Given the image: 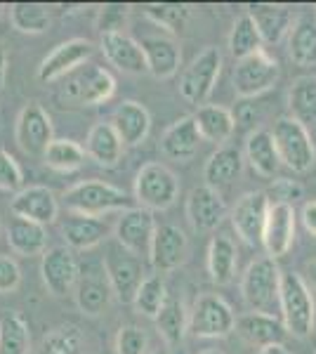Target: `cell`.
<instances>
[{"label":"cell","mask_w":316,"mask_h":354,"mask_svg":"<svg viewBox=\"0 0 316 354\" xmlns=\"http://www.w3.org/2000/svg\"><path fill=\"white\" fill-rule=\"evenodd\" d=\"M102 265L106 270V277L111 281L113 295L123 302H132L145 281V265L142 258L132 255L128 248H123L116 239H106L104 241V255H102Z\"/></svg>","instance_id":"6"},{"label":"cell","mask_w":316,"mask_h":354,"mask_svg":"<svg viewBox=\"0 0 316 354\" xmlns=\"http://www.w3.org/2000/svg\"><path fill=\"white\" fill-rule=\"evenodd\" d=\"M222 71V53L217 48H205L194 57V62L185 68L180 78V95L189 104H205L212 95L217 76Z\"/></svg>","instance_id":"10"},{"label":"cell","mask_w":316,"mask_h":354,"mask_svg":"<svg viewBox=\"0 0 316 354\" xmlns=\"http://www.w3.org/2000/svg\"><path fill=\"white\" fill-rule=\"evenodd\" d=\"M201 142H203V137H201V133H198L194 116H185L165 130L163 137H160V142H158V149L165 158H168V161L185 163V161H189V158H194V153L198 151Z\"/></svg>","instance_id":"25"},{"label":"cell","mask_w":316,"mask_h":354,"mask_svg":"<svg viewBox=\"0 0 316 354\" xmlns=\"http://www.w3.org/2000/svg\"><path fill=\"white\" fill-rule=\"evenodd\" d=\"M168 286H165V279L160 274H149V277L142 281L140 290H137L135 300V310L140 314H145L149 319H156L158 312L163 310L165 300H168Z\"/></svg>","instance_id":"41"},{"label":"cell","mask_w":316,"mask_h":354,"mask_svg":"<svg viewBox=\"0 0 316 354\" xmlns=\"http://www.w3.org/2000/svg\"><path fill=\"white\" fill-rule=\"evenodd\" d=\"M288 57L297 66L316 64V12L295 17V24L288 33Z\"/></svg>","instance_id":"31"},{"label":"cell","mask_w":316,"mask_h":354,"mask_svg":"<svg viewBox=\"0 0 316 354\" xmlns=\"http://www.w3.org/2000/svg\"><path fill=\"white\" fill-rule=\"evenodd\" d=\"M10 210H12L15 218L48 227L59 215V203H57L53 189H48L43 185H33L15 194L12 201H10Z\"/></svg>","instance_id":"17"},{"label":"cell","mask_w":316,"mask_h":354,"mask_svg":"<svg viewBox=\"0 0 316 354\" xmlns=\"http://www.w3.org/2000/svg\"><path fill=\"white\" fill-rule=\"evenodd\" d=\"M36 354H83V333L73 324H62L45 335Z\"/></svg>","instance_id":"42"},{"label":"cell","mask_w":316,"mask_h":354,"mask_svg":"<svg viewBox=\"0 0 316 354\" xmlns=\"http://www.w3.org/2000/svg\"><path fill=\"white\" fill-rule=\"evenodd\" d=\"M187 218L196 232H212L227 218V203L220 196V192L201 185L192 189L187 198Z\"/></svg>","instance_id":"23"},{"label":"cell","mask_w":316,"mask_h":354,"mask_svg":"<svg viewBox=\"0 0 316 354\" xmlns=\"http://www.w3.org/2000/svg\"><path fill=\"white\" fill-rule=\"evenodd\" d=\"M290 118L302 123L312 133L316 130V76H300L288 90Z\"/></svg>","instance_id":"35"},{"label":"cell","mask_w":316,"mask_h":354,"mask_svg":"<svg viewBox=\"0 0 316 354\" xmlns=\"http://www.w3.org/2000/svg\"><path fill=\"white\" fill-rule=\"evenodd\" d=\"M8 243L17 255H24V258H33V255H43L48 250V232L43 225L36 222H28L21 218H15L8 225Z\"/></svg>","instance_id":"34"},{"label":"cell","mask_w":316,"mask_h":354,"mask_svg":"<svg viewBox=\"0 0 316 354\" xmlns=\"http://www.w3.org/2000/svg\"><path fill=\"white\" fill-rule=\"evenodd\" d=\"M245 161L250 163V168L255 170L257 175L262 177H274L279 173V165H281V158H279V151H277V145H274V137H272V130H252L245 140Z\"/></svg>","instance_id":"30"},{"label":"cell","mask_w":316,"mask_h":354,"mask_svg":"<svg viewBox=\"0 0 316 354\" xmlns=\"http://www.w3.org/2000/svg\"><path fill=\"white\" fill-rule=\"evenodd\" d=\"M300 220L312 236H316V201H307L302 205V213H300Z\"/></svg>","instance_id":"50"},{"label":"cell","mask_w":316,"mask_h":354,"mask_svg":"<svg viewBox=\"0 0 316 354\" xmlns=\"http://www.w3.org/2000/svg\"><path fill=\"white\" fill-rule=\"evenodd\" d=\"M281 76V66L274 57H269L264 50L239 59L234 66V93L241 100H255L257 95L267 93L277 85Z\"/></svg>","instance_id":"9"},{"label":"cell","mask_w":316,"mask_h":354,"mask_svg":"<svg viewBox=\"0 0 316 354\" xmlns=\"http://www.w3.org/2000/svg\"><path fill=\"white\" fill-rule=\"evenodd\" d=\"M85 153L97 165H104V168H111V165H116L120 161V156H123V142H120V137L116 135L111 123L102 121L90 128L88 137H85Z\"/></svg>","instance_id":"29"},{"label":"cell","mask_w":316,"mask_h":354,"mask_svg":"<svg viewBox=\"0 0 316 354\" xmlns=\"http://www.w3.org/2000/svg\"><path fill=\"white\" fill-rule=\"evenodd\" d=\"M234 328H236V314L222 295H198L189 312V333L196 338H227Z\"/></svg>","instance_id":"8"},{"label":"cell","mask_w":316,"mask_h":354,"mask_svg":"<svg viewBox=\"0 0 316 354\" xmlns=\"http://www.w3.org/2000/svg\"><path fill=\"white\" fill-rule=\"evenodd\" d=\"M236 123L241 125H255L257 123V111H255V102L252 100H241V104H236V109L232 111Z\"/></svg>","instance_id":"49"},{"label":"cell","mask_w":316,"mask_h":354,"mask_svg":"<svg viewBox=\"0 0 316 354\" xmlns=\"http://www.w3.org/2000/svg\"><path fill=\"white\" fill-rule=\"evenodd\" d=\"M128 19V5H104L97 17V28L102 33H120Z\"/></svg>","instance_id":"47"},{"label":"cell","mask_w":316,"mask_h":354,"mask_svg":"<svg viewBox=\"0 0 316 354\" xmlns=\"http://www.w3.org/2000/svg\"><path fill=\"white\" fill-rule=\"evenodd\" d=\"M85 147H80L73 140H55L43 153V161L48 168L57 170V173H73V170L85 165Z\"/></svg>","instance_id":"39"},{"label":"cell","mask_w":316,"mask_h":354,"mask_svg":"<svg viewBox=\"0 0 316 354\" xmlns=\"http://www.w3.org/2000/svg\"><path fill=\"white\" fill-rule=\"evenodd\" d=\"M234 330L248 345L257 347V350H264V347H272V345H284L286 335H288L284 319L262 312L241 314V317H236V328Z\"/></svg>","instance_id":"20"},{"label":"cell","mask_w":316,"mask_h":354,"mask_svg":"<svg viewBox=\"0 0 316 354\" xmlns=\"http://www.w3.org/2000/svg\"><path fill=\"white\" fill-rule=\"evenodd\" d=\"M149 354H170V350H154V352H149Z\"/></svg>","instance_id":"55"},{"label":"cell","mask_w":316,"mask_h":354,"mask_svg":"<svg viewBox=\"0 0 316 354\" xmlns=\"http://www.w3.org/2000/svg\"><path fill=\"white\" fill-rule=\"evenodd\" d=\"M95 45L85 38H71L66 43H59L57 48L40 62L38 66V81L40 83H55L59 78H66L68 73H73L80 68L85 62L93 57Z\"/></svg>","instance_id":"16"},{"label":"cell","mask_w":316,"mask_h":354,"mask_svg":"<svg viewBox=\"0 0 316 354\" xmlns=\"http://www.w3.org/2000/svg\"><path fill=\"white\" fill-rule=\"evenodd\" d=\"M194 121L203 142H212V145H224L236 130V118L229 109L220 104H203L194 113Z\"/></svg>","instance_id":"32"},{"label":"cell","mask_w":316,"mask_h":354,"mask_svg":"<svg viewBox=\"0 0 316 354\" xmlns=\"http://www.w3.org/2000/svg\"><path fill=\"white\" fill-rule=\"evenodd\" d=\"M269 208H272V203L264 192H248L239 198L232 208V227L241 236V241L252 245V248L262 245Z\"/></svg>","instance_id":"13"},{"label":"cell","mask_w":316,"mask_h":354,"mask_svg":"<svg viewBox=\"0 0 316 354\" xmlns=\"http://www.w3.org/2000/svg\"><path fill=\"white\" fill-rule=\"evenodd\" d=\"M21 283V270L15 258L0 253V293H12Z\"/></svg>","instance_id":"48"},{"label":"cell","mask_w":316,"mask_h":354,"mask_svg":"<svg viewBox=\"0 0 316 354\" xmlns=\"http://www.w3.org/2000/svg\"><path fill=\"white\" fill-rule=\"evenodd\" d=\"M262 36L260 31H257L255 21H252V17L245 12L241 15L236 21H234L232 26V33H229V53H232L234 59H245V57L260 53L262 48Z\"/></svg>","instance_id":"37"},{"label":"cell","mask_w":316,"mask_h":354,"mask_svg":"<svg viewBox=\"0 0 316 354\" xmlns=\"http://www.w3.org/2000/svg\"><path fill=\"white\" fill-rule=\"evenodd\" d=\"M243 163L245 158L236 147H217L208 156L203 168L205 187L220 192L224 187L234 185L241 177V173H243Z\"/></svg>","instance_id":"27"},{"label":"cell","mask_w":316,"mask_h":354,"mask_svg":"<svg viewBox=\"0 0 316 354\" xmlns=\"http://www.w3.org/2000/svg\"><path fill=\"white\" fill-rule=\"evenodd\" d=\"M201 354H224L222 350H205V352H201Z\"/></svg>","instance_id":"54"},{"label":"cell","mask_w":316,"mask_h":354,"mask_svg":"<svg viewBox=\"0 0 316 354\" xmlns=\"http://www.w3.org/2000/svg\"><path fill=\"white\" fill-rule=\"evenodd\" d=\"M21 185H24V173H21L19 163L15 161L12 153L0 147V189L17 194L24 189Z\"/></svg>","instance_id":"46"},{"label":"cell","mask_w":316,"mask_h":354,"mask_svg":"<svg viewBox=\"0 0 316 354\" xmlns=\"http://www.w3.org/2000/svg\"><path fill=\"white\" fill-rule=\"evenodd\" d=\"M189 255V241L187 234L177 225H158L156 236L151 243V253H149V262L158 274L175 272L177 267L185 265Z\"/></svg>","instance_id":"18"},{"label":"cell","mask_w":316,"mask_h":354,"mask_svg":"<svg viewBox=\"0 0 316 354\" xmlns=\"http://www.w3.org/2000/svg\"><path fill=\"white\" fill-rule=\"evenodd\" d=\"M154 322H156V328H158L160 338L168 342L170 347L182 345V340H185V335L189 330V314H187L185 305H182L180 298L168 295L163 310L158 312V317L154 319Z\"/></svg>","instance_id":"36"},{"label":"cell","mask_w":316,"mask_h":354,"mask_svg":"<svg viewBox=\"0 0 316 354\" xmlns=\"http://www.w3.org/2000/svg\"><path fill=\"white\" fill-rule=\"evenodd\" d=\"M257 354H290L286 350V345H272V347H264V350H257Z\"/></svg>","instance_id":"53"},{"label":"cell","mask_w":316,"mask_h":354,"mask_svg":"<svg viewBox=\"0 0 316 354\" xmlns=\"http://www.w3.org/2000/svg\"><path fill=\"white\" fill-rule=\"evenodd\" d=\"M156 230L158 225L151 210L142 208V205H132V208L123 210L116 220V236L113 239L137 258H149Z\"/></svg>","instance_id":"12"},{"label":"cell","mask_w":316,"mask_h":354,"mask_svg":"<svg viewBox=\"0 0 316 354\" xmlns=\"http://www.w3.org/2000/svg\"><path fill=\"white\" fill-rule=\"evenodd\" d=\"M180 196V180L163 163H147L135 177V198L147 210H165Z\"/></svg>","instance_id":"7"},{"label":"cell","mask_w":316,"mask_h":354,"mask_svg":"<svg viewBox=\"0 0 316 354\" xmlns=\"http://www.w3.org/2000/svg\"><path fill=\"white\" fill-rule=\"evenodd\" d=\"M73 295H76L78 310L88 314V317H100L106 310L109 302L113 298V288L102 260L88 262V265L80 267V277Z\"/></svg>","instance_id":"15"},{"label":"cell","mask_w":316,"mask_h":354,"mask_svg":"<svg viewBox=\"0 0 316 354\" xmlns=\"http://www.w3.org/2000/svg\"><path fill=\"white\" fill-rule=\"evenodd\" d=\"M281 267L277 260L264 255L255 258L245 267L241 279V295L250 312L274 314L281 312Z\"/></svg>","instance_id":"1"},{"label":"cell","mask_w":316,"mask_h":354,"mask_svg":"<svg viewBox=\"0 0 316 354\" xmlns=\"http://www.w3.org/2000/svg\"><path fill=\"white\" fill-rule=\"evenodd\" d=\"M100 50L106 57V62L111 66H116L123 73H149L147 71V57L142 50V43L135 41L128 33H102L100 38Z\"/></svg>","instance_id":"19"},{"label":"cell","mask_w":316,"mask_h":354,"mask_svg":"<svg viewBox=\"0 0 316 354\" xmlns=\"http://www.w3.org/2000/svg\"><path fill=\"white\" fill-rule=\"evenodd\" d=\"M304 281H307L309 290H312V293H316V260H309L307 262V279H304Z\"/></svg>","instance_id":"52"},{"label":"cell","mask_w":316,"mask_h":354,"mask_svg":"<svg viewBox=\"0 0 316 354\" xmlns=\"http://www.w3.org/2000/svg\"><path fill=\"white\" fill-rule=\"evenodd\" d=\"M142 12H145V17H149L154 24L163 26L168 33L185 31L189 17H192V10L180 3H149L142 8Z\"/></svg>","instance_id":"43"},{"label":"cell","mask_w":316,"mask_h":354,"mask_svg":"<svg viewBox=\"0 0 316 354\" xmlns=\"http://www.w3.org/2000/svg\"><path fill=\"white\" fill-rule=\"evenodd\" d=\"M279 158L292 173H309L316 161V147L312 133L290 116H281L272 128Z\"/></svg>","instance_id":"5"},{"label":"cell","mask_w":316,"mask_h":354,"mask_svg":"<svg viewBox=\"0 0 316 354\" xmlns=\"http://www.w3.org/2000/svg\"><path fill=\"white\" fill-rule=\"evenodd\" d=\"M40 274H43V283L48 293H53L55 298H62V295L76 290L80 277L76 253L68 245H55V248L45 250L43 262H40Z\"/></svg>","instance_id":"14"},{"label":"cell","mask_w":316,"mask_h":354,"mask_svg":"<svg viewBox=\"0 0 316 354\" xmlns=\"http://www.w3.org/2000/svg\"><path fill=\"white\" fill-rule=\"evenodd\" d=\"M17 145L28 156H43L55 142L53 118L40 102H28L17 118Z\"/></svg>","instance_id":"11"},{"label":"cell","mask_w":316,"mask_h":354,"mask_svg":"<svg viewBox=\"0 0 316 354\" xmlns=\"http://www.w3.org/2000/svg\"><path fill=\"white\" fill-rule=\"evenodd\" d=\"M116 93V81L106 68L88 64L68 73L57 90L62 106H95Z\"/></svg>","instance_id":"2"},{"label":"cell","mask_w":316,"mask_h":354,"mask_svg":"<svg viewBox=\"0 0 316 354\" xmlns=\"http://www.w3.org/2000/svg\"><path fill=\"white\" fill-rule=\"evenodd\" d=\"M295 208L284 203H272L264 225V239L262 245L269 258H284L295 241Z\"/></svg>","instance_id":"21"},{"label":"cell","mask_w":316,"mask_h":354,"mask_svg":"<svg viewBox=\"0 0 316 354\" xmlns=\"http://www.w3.org/2000/svg\"><path fill=\"white\" fill-rule=\"evenodd\" d=\"M116 354H149V335L140 326H123L116 335Z\"/></svg>","instance_id":"44"},{"label":"cell","mask_w":316,"mask_h":354,"mask_svg":"<svg viewBox=\"0 0 316 354\" xmlns=\"http://www.w3.org/2000/svg\"><path fill=\"white\" fill-rule=\"evenodd\" d=\"M281 317L286 330L295 338H307L314 330L316 307L312 290L297 272L281 274Z\"/></svg>","instance_id":"4"},{"label":"cell","mask_w":316,"mask_h":354,"mask_svg":"<svg viewBox=\"0 0 316 354\" xmlns=\"http://www.w3.org/2000/svg\"><path fill=\"white\" fill-rule=\"evenodd\" d=\"M62 198H64L68 213L90 215V218H102V215L113 213V210L132 208L128 194L102 180L78 182L71 189H66Z\"/></svg>","instance_id":"3"},{"label":"cell","mask_w":316,"mask_h":354,"mask_svg":"<svg viewBox=\"0 0 316 354\" xmlns=\"http://www.w3.org/2000/svg\"><path fill=\"white\" fill-rule=\"evenodd\" d=\"M264 194L269 196V203H284V205H292L295 208V201L302 198V185L297 180H290V177H279L269 185V189H264Z\"/></svg>","instance_id":"45"},{"label":"cell","mask_w":316,"mask_h":354,"mask_svg":"<svg viewBox=\"0 0 316 354\" xmlns=\"http://www.w3.org/2000/svg\"><path fill=\"white\" fill-rule=\"evenodd\" d=\"M109 123L113 125L116 135L120 137L123 147H137L147 140L149 130H151V116H149L147 106L140 104L137 100L120 102L116 109L111 111Z\"/></svg>","instance_id":"22"},{"label":"cell","mask_w":316,"mask_h":354,"mask_svg":"<svg viewBox=\"0 0 316 354\" xmlns=\"http://www.w3.org/2000/svg\"><path fill=\"white\" fill-rule=\"evenodd\" d=\"M5 78H8V53L0 45V93L5 90Z\"/></svg>","instance_id":"51"},{"label":"cell","mask_w":316,"mask_h":354,"mask_svg":"<svg viewBox=\"0 0 316 354\" xmlns=\"http://www.w3.org/2000/svg\"><path fill=\"white\" fill-rule=\"evenodd\" d=\"M0 15H3V5H0Z\"/></svg>","instance_id":"56"},{"label":"cell","mask_w":316,"mask_h":354,"mask_svg":"<svg viewBox=\"0 0 316 354\" xmlns=\"http://www.w3.org/2000/svg\"><path fill=\"white\" fill-rule=\"evenodd\" d=\"M10 21L21 33H43L53 21V12L45 3H12Z\"/></svg>","instance_id":"40"},{"label":"cell","mask_w":316,"mask_h":354,"mask_svg":"<svg viewBox=\"0 0 316 354\" xmlns=\"http://www.w3.org/2000/svg\"><path fill=\"white\" fill-rule=\"evenodd\" d=\"M239 267V250L227 234L212 236L208 245V272L217 286H227L234 281Z\"/></svg>","instance_id":"33"},{"label":"cell","mask_w":316,"mask_h":354,"mask_svg":"<svg viewBox=\"0 0 316 354\" xmlns=\"http://www.w3.org/2000/svg\"><path fill=\"white\" fill-rule=\"evenodd\" d=\"M31 350V333L24 317L8 312L0 317V354H28Z\"/></svg>","instance_id":"38"},{"label":"cell","mask_w":316,"mask_h":354,"mask_svg":"<svg viewBox=\"0 0 316 354\" xmlns=\"http://www.w3.org/2000/svg\"><path fill=\"white\" fill-rule=\"evenodd\" d=\"M142 50L147 57V71L158 81L175 76L182 62V50L172 38L165 36H149L142 38Z\"/></svg>","instance_id":"28"},{"label":"cell","mask_w":316,"mask_h":354,"mask_svg":"<svg viewBox=\"0 0 316 354\" xmlns=\"http://www.w3.org/2000/svg\"><path fill=\"white\" fill-rule=\"evenodd\" d=\"M248 15L255 21L257 31L262 36V43L279 45L290 33L295 17H292V8L288 5H274V3H255L248 5Z\"/></svg>","instance_id":"24"},{"label":"cell","mask_w":316,"mask_h":354,"mask_svg":"<svg viewBox=\"0 0 316 354\" xmlns=\"http://www.w3.org/2000/svg\"><path fill=\"white\" fill-rule=\"evenodd\" d=\"M109 232H111V227H109L106 220L90 218V215L68 213V218L62 222V236H64V245H68L71 250L95 248V245L106 241Z\"/></svg>","instance_id":"26"}]
</instances>
